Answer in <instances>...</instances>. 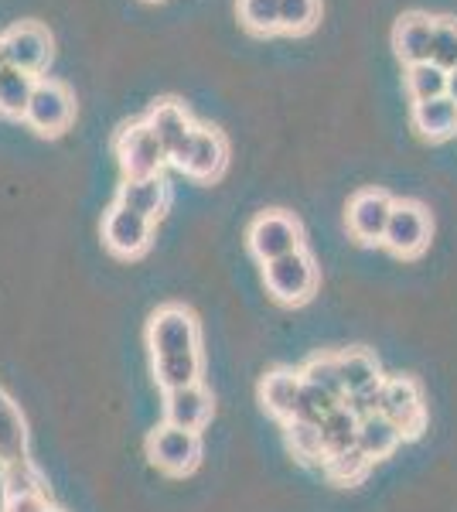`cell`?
Here are the masks:
<instances>
[{"mask_svg": "<svg viewBox=\"0 0 457 512\" xmlns=\"http://www.w3.org/2000/svg\"><path fill=\"white\" fill-rule=\"evenodd\" d=\"M147 349H151L154 376L161 390H181L202 376V335L198 321L181 304H164L147 325Z\"/></svg>", "mask_w": 457, "mask_h": 512, "instance_id": "obj_1", "label": "cell"}, {"mask_svg": "<svg viewBox=\"0 0 457 512\" xmlns=\"http://www.w3.org/2000/svg\"><path fill=\"white\" fill-rule=\"evenodd\" d=\"M263 280H267V291L280 304H304L318 291V267H314V256L307 250H294L263 263Z\"/></svg>", "mask_w": 457, "mask_h": 512, "instance_id": "obj_2", "label": "cell"}, {"mask_svg": "<svg viewBox=\"0 0 457 512\" xmlns=\"http://www.w3.org/2000/svg\"><path fill=\"white\" fill-rule=\"evenodd\" d=\"M72 117H76V96H72V89L58 79H38L28 110H24V123L31 130H38L41 137H58L69 130Z\"/></svg>", "mask_w": 457, "mask_h": 512, "instance_id": "obj_3", "label": "cell"}, {"mask_svg": "<svg viewBox=\"0 0 457 512\" xmlns=\"http://www.w3.org/2000/svg\"><path fill=\"white\" fill-rule=\"evenodd\" d=\"M226 161H229L226 140H222L219 130H212V127H195L185 144L171 154L174 168L185 171V175L195 178V181L219 178L222 168H226Z\"/></svg>", "mask_w": 457, "mask_h": 512, "instance_id": "obj_4", "label": "cell"}, {"mask_svg": "<svg viewBox=\"0 0 457 512\" xmlns=\"http://www.w3.org/2000/svg\"><path fill=\"white\" fill-rule=\"evenodd\" d=\"M116 158L127 178H151L161 175V168L168 164V151L161 147V140L154 137V130L144 123H127L116 134Z\"/></svg>", "mask_w": 457, "mask_h": 512, "instance_id": "obj_5", "label": "cell"}, {"mask_svg": "<svg viewBox=\"0 0 457 512\" xmlns=\"http://www.w3.org/2000/svg\"><path fill=\"white\" fill-rule=\"evenodd\" d=\"M430 233H434V222H430V212L420 202H393L382 246L396 256H420L427 250Z\"/></svg>", "mask_w": 457, "mask_h": 512, "instance_id": "obj_6", "label": "cell"}, {"mask_svg": "<svg viewBox=\"0 0 457 512\" xmlns=\"http://www.w3.org/2000/svg\"><path fill=\"white\" fill-rule=\"evenodd\" d=\"M379 414L396 424V431L403 437H417L427 424V407H423V393L417 379L410 376H393L382 383V403Z\"/></svg>", "mask_w": 457, "mask_h": 512, "instance_id": "obj_7", "label": "cell"}, {"mask_svg": "<svg viewBox=\"0 0 457 512\" xmlns=\"http://www.w3.org/2000/svg\"><path fill=\"white\" fill-rule=\"evenodd\" d=\"M147 458L168 475H188L195 472L198 458H202V437L195 431L164 424L147 437Z\"/></svg>", "mask_w": 457, "mask_h": 512, "instance_id": "obj_8", "label": "cell"}, {"mask_svg": "<svg viewBox=\"0 0 457 512\" xmlns=\"http://www.w3.org/2000/svg\"><path fill=\"white\" fill-rule=\"evenodd\" d=\"M249 250L260 263H270L277 256H287L294 250H304L301 222L287 212H263L260 219L249 226Z\"/></svg>", "mask_w": 457, "mask_h": 512, "instance_id": "obj_9", "label": "cell"}, {"mask_svg": "<svg viewBox=\"0 0 457 512\" xmlns=\"http://www.w3.org/2000/svg\"><path fill=\"white\" fill-rule=\"evenodd\" d=\"M0 45H4L7 65L28 72L35 79H41V72L48 69V59H52V35L35 21L14 24L11 31L0 35Z\"/></svg>", "mask_w": 457, "mask_h": 512, "instance_id": "obj_10", "label": "cell"}, {"mask_svg": "<svg viewBox=\"0 0 457 512\" xmlns=\"http://www.w3.org/2000/svg\"><path fill=\"white\" fill-rule=\"evenodd\" d=\"M151 219H144L140 212H130L123 205H113L103 219V243L106 250L116 256H140L151 246Z\"/></svg>", "mask_w": 457, "mask_h": 512, "instance_id": "obj_11", "label": "cell"}, {"mask_svg": "<svg viewBox=\"0 0 457 512\" xmlns=\"http://www.w3.org/2000/svg\"><path fill=\"white\" fill-rule=\"evenodd\" d=\"M393 202L386 192L379 188H365L348 202V233H352L359 243H382V233H386V222H389V212H393Z\"/></svg>", "mask_w": 457, "mask_h": 512, "instance_id": "obj_12", "label": "cell"}, {"mask_svg": "<svg viewBox=\"0 0 457 512\" xmlns=\"http://www.w3.org/2000/svg\"><path fill=\"white\" fill-rule=\"evenodd\" d=\"M209 420H212V393L202 383L164 393V424L198 434Z\"/></svg>", "mask_w": 457, "mask_h": 512, "instance_id": "obj_13", "label": "cell"}, {"mask_svg": "<svg viewBox=\"0 0 457 512\" xmlns=\"http://www.w3.org/2000/svg\"><path fill=\"white\" fill-rule=\"evenodd\" d=\"M304 379L301 373H290V369H273L270 376H263L260 383V400L280 424H290L297 417V403H301Z\"/></svg>", "mask_w": 457, "mask_h": 512, "instance_id": "obj_14", "label": "cell"}, {"mask_svg": "<svg viewBox=\"0 0 457 512\" xmlns=\"http://www.w3.org/2000/svg\"><path fill=\"white\" fill-rule=\"evenodd\" d=\"M430 41H434V18L413 11L403 14L393 28V48L406 65L430 62Z\"/></svg>", "mask_w": 457, "mask_h": 512, "instance_id": "obj_15", "label": "cell"}, {"mask_svg": "<svg viewBox=\"0 0 457 512\" xmlns=\"http://www.w3.org/2000/svg\"><path fill=\"white\" fill-rule=\"evenodd\" d=\"M116 205L130 212H140L144 219H157L164 216L168 209V181L161 175H151V178H127L120 185V195H116Z\"/></svg>", "mask_w": 457, "mask_h": 512, "instance_id": "obj_16", "label": "cell"}, {"mask_svg": "<svg viewBox=\"0 0 457 512\" xmlns=\"http://www.w3.org/2000/svg\"><path fill=\"white\" fill-rule=\"evenodd\" d=\"M147 127L154 130V137L161 140V147L168 151V161H171V154L178 151L191 130H195V123H191L188 110L178 99H161V103H154V110L147 113Z\"/></svg>", "mask_w": 457, "mask_h": 512, "instance_id": "obj_17", "label": "cell"}, {"mask_svg": "<svg viewBox=\"0 0 457 512\" xmlns=\"http://www.w3.org/2000/svg\"><path fill=\"white\" fill-rule=\"evenodd\" d=\"M413 127L427 140H447L457 134V103L451 96L413 103Z\"/></svg>", "mask_w": 457, "mask_h": 512, "instance_id": "obj_18", "label": "cell"}, {"mask_svg": "<svg viewBox=\"0 0 457 512\" xmlns=\"http://www.w3.org/2000/svg\"><path fill=\"white\" fill-rule=\"evenodd\" d=\"M28 458V427L18 410V403L0 390V465Z\"/></svg>", "mask_w": 457, "mask_h": 512, "instance_id": "obj_19", "label": "cell"}, {"mask_svg": "<svg viewBox=\"0 0 457 512\" xmlns=\"http://www.w3.org/2000/svg\"><path fill=\"white\" fill-rule=\"evenodd\" d=\"M321 448H324V461L338 458L345 451H355V441H359V417L345 407H335L328 417L321 420Z\"/></svg>", "mask_w": 457, "mask_h": 512, "instance_id": "obj_20", "label": "cell"}, {"mask_svg": "<svg viewBox=\"0 0 457 512\" xmlns=\"http://www.w3.org/2000/svg\"><path fill=\"white\" fill-rule=\"evenodd\" d=\"M400 441H403V434L396 431V424H389L382 414L359 420V441H355V448H359L369 461L389 458V454L400 448Z\"/></svg>", "mask_w": 457, "mask_h": 512, "instance_id": "obj_21", "label": "cell"}, {"mask_svg": "<svg viewBox=\"0 0 457 512\" xmlns=\"http://www.w3.org/2000/svg\"><path fill=\"white\" fill-rule=\"evenodd\" d=\"M35 86H38L35 76L14 69V65H4V69H0V113L14 120H24V110H28Z\"/></svg>", "mask_w": 457, "mask_h": 512, "instance_id": "obj_22", "label": "cell"}, {"mask_svg": "<svg viewBox=\"0 0 457 512\" xmlns=\"http://www.w3.org/2000/svg\"><path fill=\"white\" fill-rule=\"evenodd\" d=\"M338 373H342L345 396L355 393V390H365V386H372L382 379L376 355L365 352V349H348V352L338 355Z\"/></svg>", "mask_w": 457, "mask_h": 512, "instance_id": "obj_23", "label": "cell"}, {"mask_svg": "<svg viewBox=\"0 0 457 512\" xmlns=\"http://www.w3.org/2000/svg\"><path fill=\"white\" fill-rule=\"evenodd\" d=\"M0 492H4V499H18V495H48L45 492V478L35 465H31V458H21V461H11V465H4V475H0Z\"/></svg>", "mask_w": 457, "mask_h": 512, "instance_id": "obj_24", "label": "cell"}, {"mask_svg": "<svg viewBox=\"0 0 457 512\" xmlns=\"http://www.w3.org/2000/svg\"><path fill=\"white\" fill-rule=\"evenodd\" d=\"M406 89H410L413 103H423V99L447 96V72H444V69H437L434 62L406 65Z\"/></svg>", "mask_w": 457, "mask_h": 512, "instance_id": "obj_25", "label": "cell"}, {"mask_svg": "<svg viewBox=\"0 0 457 512\" xmlns=\"http://www.w3.org/2000/svg\"><path fill=\"white\" fill-rule=\"evenodd\" d=\"M301 379L307 386H318V390L345 403V383H342V373H338V355H314L301 369Z\"/></svg>", "mask_w": 457, "mask_h": 512, "instance_id": "obj_26", "label": "cell"}, {"mask_svg": "<svg viewBox=\"0 0 457 512\" xmlns=\"http://www.w3.org/2000/svg\"><path fill=\"white\" fill-rule=\"evenodd\" d=\"M321 18V0H280V31L304 35Z\"/></svg>", "mask_w": 457, "mask_h": 512, "instance_id": "obj_27", "label": "cell"}, {"mask_svg": "<svg viewBox=\"0 0 457 512\" xmlns=\"http://www.w3.org/2000/svg\"><path fill=\"white\" fill-rule=\"evenodd\" d=\"M239 21L256 35L280 31V0H239Z\"/></svg>", "mask_w": 457, "mask_h": 512, "instance_id": "obj_28", "label": "cell"}, {"mask_svg": "<svg viewBox=\"0 0 457 512\" xmlns=\"http://www.w3.org/2000/svg\"><path fill=\"white\" fill-rule=\"evenodd\" d=\"M430 62L444 72L457 69V21L434 18V41H430Z\"/></svg>", "mask_w": 457, "mask_h": 512, "instance_id": "obj_29", "label": "cell"}, {"mask_svg": "<svg viewBox=\"0 0 457 512\" xmlns=\"http://www.w3.org/2000/svg\"><path fill=\"white\" fill-rule=\"evenodd\" d=\"M287 431V448L297 454L301 461H321L324 465V448H321V427L304 424V420H290L284 424Z\"/></svg>", "mask_w": 457, "mask_h": 512, "instance_id": "obj_30", "label": "cell"}, {"mask_svg": "<svg viewBox=\"0 0 457 512\" xmlns=\"http://www.w3.org/2000/svg\"><path fill=\"white\" fill-rule=\"evenodd\" d=\"M369 465H372V461L365 458L359 448H355V451H345V454H338V458L324 461V472H328L331 482H338V485H355V482H362V478H365Z\"/></svg>", "mask_w": 457, "mask_h": 512, "instance_id": "obj_31", "label": "cell"}, {"mask_svg": "<svg viewBox=\"0 0 457 512\" xmlns=\"http://www.w3.org/2000/svg\"><path fill=\"white\" fill-rule=\"evenodd\" d=\"M335 407H342V400H335V396H328L318 386H307L301 390V403H297V417L294 420H304V424H321L324 417L331 414Z\"/></svg>", "mask_w": 457, "mask_h": 512, "instance_id": "obj_32", "label": "cell"}, {"mask_svg": "<svg viewBox=\"0 0 457 512\" xmlns=\"http://www.w3.org/2000/svg\"><path fill=\"white\" fill-rule=\"evenodd\" d=\"M382 383L386 379H379V383H372V386H365V390H355V393H348L345 396V407L352 410L355 417H372V414H379V403H382Z\"/></svg>", "mask_w": 457, "mask_h": 512, "instance_id": "obj_33", "label": "cell"}, {"mask_svg": "<svg viewBox=\"0 0 457 512\" xmlns=\"http://www.w3.org/2000/svg\"><path fill=\"white\" fill-rule=\"evenodd\" d=\"M48 495H18V499H4V512H48Z\"/></svg>", "mask_w": 457, "mask_h": 512, "instance_id": "obj_34", "label": "cell"}, {"mask_svg": "<svg viewBox=\"0 0 457 512\" xmlns=\"http://www.w3.org/2000/svg\"><path fill=\"white\" fill-rule=\"evenodd\" d=\"M447 96L457 103V69L454 72H447Z\"/></svg>", "mask_w": 457, "mask_h": 512, "instance_id": "obj_35", "label": "cell"}, {"mask_svg": "<svg viewBox=\"0 0 457 512\" xmlns=\"http://www.w3.org/2000/svg\"><path fill=\"white\" fill-rule=\"evenodd\" d=\"M7 65V55H4V45H0V69Z\"/></svg>", "mask_w": 457, "mask_h": 512, "instance_id": "obj_36", "label": "cell"}, {"mask_svg": "<svg viewBox=\"0 0 457 512\" xmlns=\"http://www.w3.org/2000/svg\"><path fill=\"white\" fill-rule=\"evenodd\" d=\"M48 512H62V509H55V506H48Z\"/></svg>", "mask_w": 457, "mask_h": 512, "instance_id": "obj_37", "label": "cell"}]
</instances>
